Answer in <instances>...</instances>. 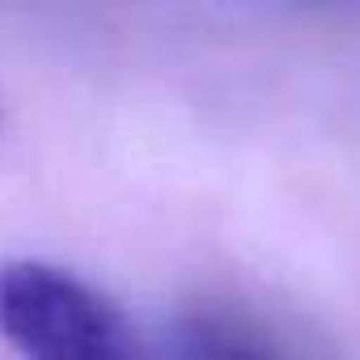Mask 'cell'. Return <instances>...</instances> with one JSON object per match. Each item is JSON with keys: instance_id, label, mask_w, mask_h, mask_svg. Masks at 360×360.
Wrapping results in <instances>:
<instances>
[{"instance_id": "obj_1", "label": "cell", "mask_w": 360, "mask_h": 360, "mask_svg": "<svg viewBox=\"0 0 360 360\" xmlns=\"http://www.w3.org/2000/svg\"><path fill=\"white\" fill-rule=\"evenodd\" d=\"M0 339L22 360H161L123 305L47 259L0 263Z\"/></svg>"}, {"instance_id": "obj_2", "label": "cell", "mask_w": 360, "mask_h": 360, "mask_svg": "<svg viewBox=\"0 0 360 360\" xmlns=\"http://www.w3.org/2000/svg\"><path fill=\"white\" fill-rule=\"evenodd\" d=\"M161 360H297V352L284 347L255 318L200 305L178 318L174 339H165L161 347Z\"/></svg>"}]
</instances>
